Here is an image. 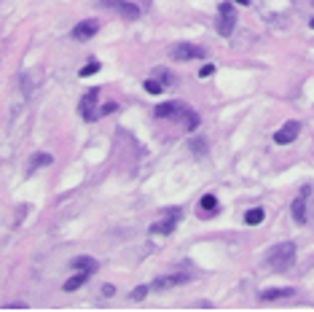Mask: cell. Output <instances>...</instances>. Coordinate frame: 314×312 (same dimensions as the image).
Returning a JSON list of instances; mask_svg holds the SVG:
<instances>
[{
    "label": "cell",
    "instance_id": "cell-1",
    "mask_svg": "<svg viewBox=\"0 0 314 312\" xmlns=\"http://www.w3.org/2000/svg\"><path fill=\"white\" fill-rule=\"evenodd\" d=\"M266 264H269L274 272H287L296 264V242H279V245H274V248H269Z\"/></svg>",
    "mask_w": 314,
    "mask_h": 312
},
{
    "label": "cell",
    "instance_id": "cell-2",
    "mask_svg": "<svg viewBox=\"0 0 314 312\" xmlns=\"http://www.w3.org/2000/svg\"><path fill=\"white\" fill-rule=\"evenodd\" d=\"M234 27H236V8H234V3H220V8H218V32L229 38L234 32Z\"/></svg>",
    "mask_w": 314,
    "mask_h": 312
},
{
    "label": "cell",
    "instance_id": "cell-3",
    "mask_svg": "<svg viewBox=\"0 0 314 312\" xmlns=\"http://www.w3.org/2000/svg\"><path fill=\"white\" fill-rule=\"evenodd\" d=\"M191 277L193 275H188V272H172V275H161V277H156V280L151 283V291H169V288H175V285H185Z\"/></svg>",
    "mask_w": 314,
    "mask_h": 312
},
{
    "label": "cell",
    "instance_id": "cell-4",
    "mask_svg": "<svg viewBox=\"0 0 314 312\" xmlns=\"http://www.w3.org/2000/svg\"><path fill=\"white\" fill-rule=\"evenodd\" d=\"M169 57L177 59V62H188V59L204 57V49H202V46H193V43H175L169 49Z\"/></svg>",
    "mask_w": 314,
    "mask_h": 312
},
{
    "label": "cell",
    "instance_id": "cell-5",
    "mask_svg": "<svg viewBox=\"0 0 314 312\" xmlns=\"http://www.w3.org/2000/svg\"><path fill=\"white\" fill-rule=\"evenodd\" d=\"M97 97H99V89H89L86 95L81 97V105H78V113H81L86 121H97Z\"/></svg>",
    "mask_w": 314,
    "mask_h": 312
},
{
    "label": "cell",
    "instance_id": "cell-6",
    "mask_svg": "<svg viewBox=\"0 0 314 312\" xmlns=\"http://www.w3.org/2000/svg\"><path fill=\"white\" fill-rule=\"evenodd\" d=\"M298 135H301V121L290 118V121H285L282 127L277 129V135H274V143H277V145H287V143L296 140Z\"/></svg>",
    "mask_w": 314,
    "mask_h": 312
},
{
    "label": "cell",
    "instance_id": "cell-7",
    "mask_svg": "<svg viewBox=\"0 0 314 312\" xmlns=\"http://www.w3.org/2000/svg\"><path fill=\"white\" fill-rule=\"evenodd\" d=\"M312 194V186H304V189H301V194L296 197V199H293V221H296L298 223V226H301V223H306V197H309Z\"/></svg>",
    "mask_w": 314,
    "mask_h": 312
},
{
    "label": "cell",
    "instance_id": "cell-8",
    "mask_svg": "<svg viewBox=\"0 0 314 312\" xmlns=\"http://www.w3.org/2000/svg\"><path fill=\"white\" fill-rule=\"evenodd\" d=\"M99 5H108V8H116L121 16L126 19H137L140 16V8L135 3H129V0H99Z\"/></svg>",
    "mask_w": 314,
    "mask_h": 312
},
{
    "label": "cell",
    "instance_id": "cell-9",
    "mask_svg": "<svg viewBox=\"0 0 314 312\" xmlns=\"http://www.w3.org/2000/svg\"><path fill=\"white\" fill-rule=\"evenodd\" d=\"M99 30V22L97 19H83V22H78L76 27H73V38L76 41H89V38H94Z\"/></svg>",
    "mask_w": 314,
    "mask_h": 312
},
{
    "label": "cell",
    "instance_id": "cell-10",
    "mask_svg": "<svg viewBox=\"0 0 314 312\" xmlns=\"http://www.w3.org/2000/svg\"><path fill=\"white\" fill-rule=\"evenodd\" d=\"M177 218H180V210H166L164 221L153 223L151 231H153V234H169V231L175 229V221H177Z\"/></svg>",
    "mask_w": 314,
    "mask_h": 312
},
{
    "label": "cell",
    "instance_id": "cell-11",
    "mask_svg": "<svg viewBox=\"0 0 314 312\" xmlns=\"http://www.w3.org/2000/svg\"><path fill=\"white\" fill-rule=\"evenodd\" d=\"M70 267H73V269L91 272V275H94V272L99 269V264H97V258H91V256H76V258L70 261Z\"/></svg>",
    "mask_w": 314,
    "mask_h": 312
},
{
    "label": "cell",
    "instance_id": "cell-12",
    "mask_svg": "<svg viewBox=\"0 0 314 312\" xmlns=\"http://www.w3.org/2000/svg\"><path fill=\"white\" fill-rule=\"evenodd\" d=\"M293 294H296L293 288H266L263 294H260V299H263V302H274V299H287Z\"/></svg>",
    "mask_w": 314,
    "mask_h": 312
},
{
    "label": "cell",
    "instance_id": "cell-13",
    "mask_svg": "<svg viewBox=\"0 0 314 312\" xmlns=\"http://www.w3.org/2000/svg\"><path fill=\"white\" fill-rule=\"evenodd\" d=\"M91 277V272H83V269H78V275H73L70 280H65V291H78L81 285L86 283Z\"/></svg>",
    "mask_w": 314,
    "mask_h": 312
},
{
    "label": "cell",
    "instance_id": "cell-14",
    "mask_svg": "<svg viewBox=\"0 0 314 312\" xmlns=\"http://www.w3.org/2000/svg\"><path fill=\"white\" fill-rule=\"evenodd\" d=\"M263 218L266 213L260 208H252V210H247L244 213V223H250V226H258V223H263Z\"/></svg>",
    "mask_w": 314,
    "mask_h": 312
},
{
    "label": "cell",
    "instance_id": "cell-15",
    "mask_svg": "<svg viewBox=\"0 0 314 312\" xmlns=\"http://www.w3.org/2000/svg\"><path fill=\"white\" fill-rule=\"evenodd\" d=\"M54 159H51V154H35L30 159V170H38V167H46V164H51Z\"/></svg>",
    "mask_w": 314,
    "mask_h": 312
},
{
    "label": "cell",
    "instance_id": "cell-16",
    "mask_svg": "<svg viewBox=\"0 0 314 312\" xmlns=\"http://www.w3.org/2000/svg\"><path fill=\"white\" fill-rule=\"evenodd\" d=\"M143 86H145V92H151V95H161V92H164V84L156 81V78H148Z\"/></svg>",
    "mask_w": 314,
    "mask_h": 312
},
{
    "label": "cell",
    "instance_id": "cell-17",
    "mask_svg": "<svg viewBox=\"0 0 314 312\" xmlns=\"http://www.w3.org/2000/svg\"><path fill=\"white\" fill-rule=\"evenodd\" d=\"M202 208L207 210V213L218 210V199H215V194H204V197H202Z\"/></svg>",
    "mask_w": 314,
    "mask_h": 312
},
{
    "label": "cell",
    "instance_id": "cell-18",
    "mask_svg": "<svg viewBox=\"0 0 314 312\" xmlns=\"http://www.w3.org/2000/svg\"><path fill=\"white\" fill-rule=\"evenodd\" d=\"M151 78H161L164 89H166V86H169V84H172V76H169V73H166L164 68H156V70H153V73H151Z\"/></svg>",
    "mask_w": 314,
    "mask_h": 312
},
{
    "label": "cell",
    "instance_id": "cell-19",
    "mask_svg": "<svg viewBox=\"0 0 314 312\" xmlns=\"http://www.w3.org/2000/svg\"><path fill=\"white\" fill-rule=\"evenodd\" d=\"M148 294H151V285H137V288L132 291V299H135V302H143Z\"/></svg>",
    "mask_w": 314,
    "mask_h": 312
},
{
    "label": "cell",
    "instance_id": "cell-20",
    "mask_svg": "<svg viewBox=\"0 0 314 312\" xmlns=\"http://www.w3.org/2000/svg\"><path fill=\"white\" fill-rule=\"evenodd\" d=\"M191 151H193V154H199V156H202L204 151H207V140H202V137H196V140L191 143Z\"/></svg>",
    "mask_w": 314,
    "mask_h": 312
},
{
    "label": "cell",
    "instance_id": "cell-21",
    "mask_svg": "<svg viewBox=\"0 0 314 312\" xmlns=\"http://www.w3.org/2000/svg\"><path fill=\"white\" fill-rule=\"evenodd\" d=\"M97 70H99V62H89L86 68H81V78H86V76H94Z\"/></svg>",
    "mask_w": 314,
    "mask_h": 312
},
{
    "label": "cell",
    "instance_id": "cell-22",
    "mask_svg": "<svg viewBox=\"0 0 314 312\" xmlns=\"http://www.w3.org/2000/svg\"><path fill=\"white\" fill-rule=\"evenodd\" d=\"M113 110H116V103H108V105H102V108L97 110V118H99V116H108V113H113Z\"/></svg>",
    "mask_w": 314,
    "mask_h": 312
},
{
    "label": "cell",
    "instance_id": "cell-23",
    "mask_svg": "<svg viewBox=\"0 0 314 312\" xmlns=\"http://www.w3.org/2000/svg\"><path fill=\"white\" fill-rule=\"evenodd\" d=\"M215 73V65H204L202 70H199V78H207V76H212Z\"/></svg>",
    "mask_w": 314,
    "mask_h": 312
},
{
    "label": "cell",
    "instance_id": "cell-24",
    "mask_svg": "<svg viewBox=\"0 0 314 312\" xmlns=\"http://www.w3.org/2000/svg\"><path fill=\"white\" fill-rule=\"evenodd\" d=\"M102 294H105V296L110 299L113 294H116V288H113V285H102Z\"/></svg>",
    "mask_w": 314,
    "mask_h": 312
},
{
    "label": "cell",
    "instance_id": "cell-25",
    "mask_svg": "<svg viewBox=\"0 0 314 312\" xmlns=\"http://www.w3.org/2000/svg\"><path fill=\"white\" fill-rule=\"evenodd\" d=\"M236 3H239V5H247V3H250V0H236Z\"/></svg>",
    "mask_w": 314,
    "mask_h": 312
},
{
    "label": "cell",
    "instance_id": "cell-26",
    "mask_svg": "<svg viewBox=\"0 0 314 312\" xmlns=\"http://www.w3.org/2000/svg\"><path fill=\"white\" fill-rule=\"evenodd\" d=\"M309 27H312V30H314V19H312V22H309Z\"/></svg>",
    "mask_w": 314,
    "mask_h": 312
}]
</instances>
